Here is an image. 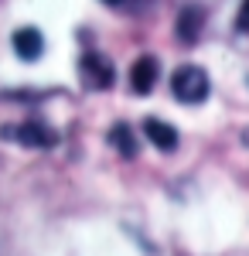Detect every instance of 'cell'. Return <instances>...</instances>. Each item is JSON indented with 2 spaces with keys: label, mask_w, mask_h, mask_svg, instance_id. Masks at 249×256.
<instances>
[{
  "label": "cell",
  "mask_w": 249,
  "mask_h": 256,
  "mask_svg": "<svg viewBox=\"0 0 249 256\" xmlns=\"http://www.w3.org/2000/svg\"><path fill=\"white\" fill-rule=\"evenodd\" d=\"M110 144H113L123 158H136V137L126 123H116L113 130H110Z\"/></svg>",
  "instance_id": "obj_8"
},
{
  "label": "cell",
  "mask_w": 249,
  "mask_h": 256,
  "mask_svg": "<svg viewBox=\"0 0 249 256\" xmlns=\"http://www.w3.org/2000/svg\"><path fill=\"white\" fill-rule=\"evenodd\" d=\"M102 4H113V7H116V4H123V0H102Z\"/></svg>",
  "instance_id": "obj_10"
},
{
  "label": "cell",
  "mask_w": 249,
  "mask_h": 256,
  "mask_svg": "<svg viewBox=\"0 0 249 256\" xmlns=\"http://www.w3.org/2000/svg\"><path fill=\"white\" fill-rule=\"evenodd\" d=\"M14 52H18V58H24V62L41 58L44 38H41L38 28H20V31H14Z\"/></svg>",
  "instance_id": "obj_5"
},
{
  "label": "cell",
  "mask_w": 249,
  "mask_h": 256,
  "mask_svg": "<svg viewBox=\"0 0 249 256\" xmlns=\"http://www.w3.org/2000/svg\"><path fill=\"white\" fill-rule=\"evenodd\" d=\"M157 72H160V65L154 55H140L134 62V68H130V89H134L136 96H147L154 86H157Z\"/></svg>",
  "instance_id": "obj_4"
},
{
  "label": "cell",
  "mask_w": 249,
  "mask_h": 256,
  "mask_svg": "<svg viewBox=\"0 0 249 256\" xmlns=\"http://www.w3.org/2000/svg\"><path fill=\"white\" fill-rule=\"evenodd\" d=\"M144 134H147V140H150L157 150H164V154H171L174 147H178V130H174L171 123H164V120H147L144 123Z\"/></svg>",
  "instance_id": "obj_6"
},
{
  "label": "cell",
  "mask_w": 249,
  "mask_h": 256,
  "mask_svg": "<svg viewBox=\"0 0 249 256\" xmlns=\"http://www.w3.org/2000/svg\"><path fill=\"white\" fill-rule=\"evenodd\" d=\"M242 140H246V144H249V130H246V134H242Z\"/></svg>",
  "instance_id": "obj_11"
},
{
  "label": "cell",
  "mask_w": 249,
  "mask_h": 256,
  "mask_svg": "<svg viewBox=\"0 0 249 256\" xmlns=\"http://www.w3.org/2000/svg\"><path fill=\"white\" fill-rule=\"evenodd\" d=\"M171 92L181 102H205L208 99V76H205V68H198V65H181L178 72L171 76Z\"/></svg>",
  "instance_id": "obj_1"
},
{
  "label": "cell",
  "mask_w": 249,
  "mask_h": 256,
  "mask_svg": "<svg viewBox=\"0 0 249 256\" xmlns=\"http://www.w3.org/2000/svg\"><path fill=\"white\" fill-rule=\"evenodd\" d=\"M236 28L249 34V0H242V7H239V18H236Z\"/></svg>",
  "instance_id": "obj_9"
},
{
  "label": "cell",
  "mask_w": 249,
  "mask_h": 256,
  "mask_svg": "<svg viewBox=\"0 0 249 256\" xmlns=\"http://www.w3.org/2000/svg\"><path fill=\"white\" fill-rule=\"evenodd\" d=\"M202 24H205V10L194 7V4H188V7L178 14V38L184 41V44H194L198 34H202Z\"/></svg>",
  "instance_id": "obj_7"
},
{
  "label": "cell",
  "mask_w": 249,
  "mask_h": 256,
  "mask_svg": "<svg viewBox=\"0 0 249 256\" xmlns=\"http://www.w3.org/2000/svg\"><path fill=\"white\" fill-rule=\"evenodd\" d=\"M0 137L14 140L20 147H34V150H48V147L58 144V134L48 123H38V120H28V123H18V126H4Z\"/></svg>",
  "instance_id": "obj_2"
},
{
  "label": "cell",
  "mask_w": 249,
  "mask_h": 256,
  "mask_svg": "<svg viewBox=\"0 0 249 256\" xmlns=\"http://www.w3.org/2000/svg\"><path fill=\"white\" fill-rule=\"evenodd\" d=\"M78 72H82V82L89 89H110L113 86V62L99 52H86L78 62Z\"/></svg>",
  "instance_id": "obj_3"
}]
</instances>
